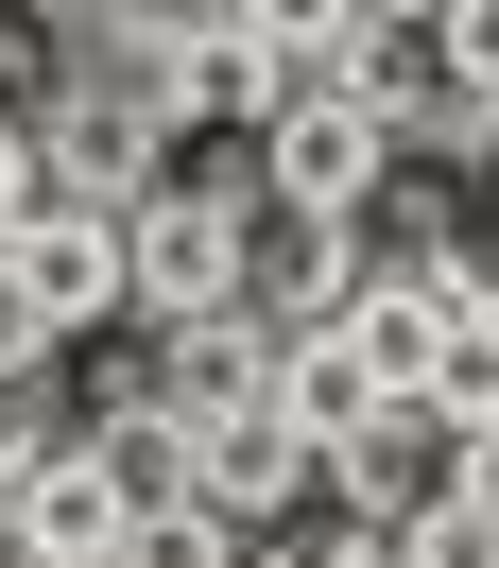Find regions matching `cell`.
Masks as SVG:
<instances>
[{
  "mask_svg": "<svg viewBox=\"0 0 499 568\" xmlns=\"http://www.w3.org/2000/svg\"><path fill=\"white\" fill-rule=\"evenodd\" d=\"M139 430H173L139 483H155V499H207V517H242V534L276 517L293 483H327V448L276 414V396H242V414H139Z\"/></svg>",
  "mask_w": 499,
  "mask_h": 568,
  "instance_id": "6da1fadb",
  "label": "cell"
},
{
  "mask_svg": "<svg viewBox=\"0 0 499 568\" xmlns=\"http://www.w3.org/2000/svg\"><path fill=\"white\" fill-rule=\"evenodd\" d=\"M18 293L52 311V345L104 327V311H139V207H121V190H52L35 242H18Z\"/></svg>",
  "mask_w": 499,
  "mask_h": 568,
  "instance_id": "7a4b0ae2",
  "label": "cell"
},
{
  "mask_svg": "<svg viewBox=\"0 0 499 568\" xmlns=\"http://www.w3.org/2000/svg\"><path fill=\"white\" fill-rule=\"evenodd\" d=\"M139 465L104 448V430H70V448H35V483H18V568H121V534H139Z\"/></svg>",
  "mask_w": 499,
  "mask_h": 568,
  "instance_id": "3957f363",
  "label": "cell"
},
{
  "mask_svg": "<svg viewBox=\"0 0 499 568\" xmlns=\"http://www.w3.org/2000/svg\"><path fill=\"white\" fill-rule=\"evenodd\" d=\"M379 155H396V121L361 104H293V121H258V173H276V207H327V224H361L379 207Z\"/></svg>",
  "mask_w": 499,
  "mask_h": 568,
  "instance_id": "277c9868",
  "label": "cell"
},
{
  "mask_svg": "<svg viewBox=\"0 0 499 568\" xmlns=\"http://www.w3.org/2000/svg\"><path fill=\"white\" fill-rule=\"evenodd\" d=\"M139 311L155 327L258 311V293H242V207H224V190H155V207H139Z\"/></svg>",
  "mask_w": 499,
  "mask_h": 568,
  "instance_id": "5b68a950",
  "label": "cell"
},
{
  "mask_svg": "<svg viewBox=\"0 0 499 568\" xmlns=\"http://www.w3.org/2000/svg\"><path fill=\"white\" fill-rule=\"evenodd\" d=\"M242 396H276V327L258 311H190L173 362H155V414H242Z\"/></svg>",
  "mask_w": 499,
  "mask_h": 568,
  "instance_id": "8992f818",
  "label": "cell"
},
{
  "mask_svg": "<svg viewBox=\"0 0 499 568\" xmlns=\"http://www.w3.org/2000/svg\"><path fill=\"white\" fill-rule=\"evenodd\" d=\"M276 414L310 430V448H345V430L379 414V362H361L345 311H327V327H276Z\"/></svg>",
  "mask_w": 499,
  "mask_h": 568,
  "instance_id": "52a82bcc",
  "label": "cell"
},
{
  "mask_svg": "<svg viewBox=\"0 0 499 568\" xmlns=\"http://www.w3.org/2000/svg\"><path fill=\"white\" fill-rule=\"evenodd\" d=\"M361 362H379V396H430V362H448V293H414V276H379L361 258Z\"/></svg>",
  "mask_w": 499,
  "mask_h": 568,
  "instance_id": "ba28073f",
  "label": "cell"
},
{
  "mask_svg": "<svg viewBox=\"0 0 499 568\" xmlns=\"http://www.w3.org/2000/svg\"><path fill=\"white\" fill-rule=\"evenodd\" d=\"M430 414H448V448H465V430H499V293H482V311H448V362H430Z\"/></svg>",
  "mask_w": 499,
  "mask_h": 568,
  "instance_id": "9c48e42d",
  "label": "cell"
},
{
  "mask_svg": "<svg viewBox=\"0 0 499 568\" xmlns=\"http://www.w3.org/2000/svg\"><path fill=\"white\" fill-rule=\"evenodd\" d=\"M121 568H242V517H207V499H139Z\"/></svg>",
  "mask_w": 499,
  "mask_h": 568,
  "instance_id": "30bf717a",
  "label": "cell"
},
{
  "mask_svg": "<svg viewBox=\"0 0 499 568\" xmlns=\"http://www.w3.org/2000/svg\"><path fill=\"white\" fill-rule=\"evenodd\" d=\"M396 551H414V568H499V517H482V499H448V483H430L414 517H396Z\"/></svg>",
  "mask_w": 499,
  "mask_h": 568,
  "instance_id": "8fae6325",
  "label": "cell"
},
{
  "mask_svg": "<svg viewBox=\"0 0 499 568\" xmlns=\"http://www.w3.org/2000/svg\"><path fill=\"white\" fill-rule=\"evenodd\" d=\"M430 52H448V104H499V0H448Z\"/></svg>",
  "mask_w": 499,
  "mask_h": 568,
  "instance_id": "7c38bea8",
  "label": "cell"
},
{
  "mask_svg": "<svg viewBox=\"0 0 499 568\" xmlns=\"http://www.w3.org/2000/svg\"><path fill=\"white\" fill-rule=\"evenodd\" d=\"M242 36H276V52H327V36H361V0H242Z\"/></svg>",
  "mask_w": 499,
  "mask_h": 568,
  "instance_id": "4fadbf2b",
  "label": "cell"
},
{
  "mask_svg": "<svg viewBox=\"0 0 499 568\" xmlns=\"http://www.w3.org/2000/svg\"><path fill=\"white\" fill-rule=\"evenodd\" d=\"M18 362H52V311H35V293H0V379H18Z\"/></svg>",
  "mask_w": 499,
  "mask_h": 568,
  "instance_id": "5bb4252c",
  "label": "cell"
},
{
  "mask_svg": "<svg viewBox=\"0 0 499 568\" xmlns=\"http://www.w3.org/2000/svg\"><path fill=\"white\" fill-rule=\"evenodd\" d=\"M448 499H482V517H499V430H465V448H448Z\"/></svg>",
  "mask_w": 499,
  "mask_h": 568,
  "instance_id": "9a60e30c",
  "label": "cell"
},
{
  "mask_svg": "<svg viewBox=\"0 0 499 568\" xmlns=\"http://www.w3.org/2000/svg\"><path fill=\"white\" fill-rule=\"evenodd\" d=\"M310 568H414V551H396V517H361V534H327Z\"/></svg>",
  "mask_w": 499,
  "mask_h": 568,
  "instance_id": "2e32d148",
  "label": "cell"
},
{
  "mask_svg": "<svg viewBox=\"0 0 499 568\" xmlns=\"http://www.w3.org/2000/svg\"><path fill=\"white\" fill-rule=\"evenodd\" d=\"M18 483H35V430H0V568H18Z\"/></svg>",
  "mask_w": 499,
  "mask_h": 568,
  "instance_id": "e0dca14e",
  "label": "cell"
},
{
  "mask_svg": "<svg viewBox=\"0 0 499 568\" xmlns=\"http://www.w3.org/2000/svg\"><path fill=\"white\" fill-rule=\"evenodd\" d=\"M86 18H104V36H121V52H139V36H173L190 0H86Z\"/></svg>",
  "mask_w": 499,
  "mask_h": 568,
  "instance_id": "ac0fdd59",
  "label": "cell"
},
{
  "mask_svg": "<svg viewBox=\"0 0 499 568\" xmlns=\"http://www.w3.org/2000/svg\"><path fill=\"white\" fill-rule=\"evenodd\" d=\"M361 18H448V0H361Z\"/></svg>",
  "mask_w": 499,
  "mask_h": 568,
  "instance_id": "d6986e66",
  "label": "cell"
}]
</instances>
